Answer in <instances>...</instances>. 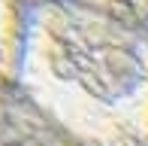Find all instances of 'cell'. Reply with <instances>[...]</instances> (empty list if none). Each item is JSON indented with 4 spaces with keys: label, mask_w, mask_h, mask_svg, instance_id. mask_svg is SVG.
Here are the masks:
<instances>
[{
    "label": "cell",
    "mask_w": 148,
    "mask_h": 146,
    "mask_svg": "<svg viewBox=\"0 0 148 146\" xmlns=\"http://www.w3.org/2000/svg\"><path fill=\"white\" fill-rule=\"evenodd\" d=\"M15 85L76 146H148V31L79 3L27 6Z\"/></svg>",
    "instance_id": "obj_1"
},
{
    "label": "cell",
    "mask_w": 148,
    "mask_h": 146,
    "mask_svg": "<svg viewBox=\"0 0 148 146\" xmlns=\"http://www.w3.org/2000/svg\"><path fill=\"white\" fill-rule=\"evenodd\" d=\"M0 146H76L24 97L18 85H0Z\"/></svg>",
    "instance_id": "obj_2"
},
{
    "label": "cell",
    "mask_w": 148,
    "mask_h": 146,
    "mask_svg": "<svg viewBox=\"0 0 148 146\" xmlns=\"http://www.w3.org/2000/svg\"><path fill=\"white\" fill-rule=\"evenodd\" d=\"M24 22H27L24 0H0V85H15L24 43Z\"/></svg>",
    "instance_id": "obj_3"
},
{
    "label": "cell",
    "mask_w": 148,
    "mask_h": 146,
    "mask_svg": "<svg viewBox=\"0 0 148 146\" xmlns=\"http://www.w3.org/2000/svg\"><path fill=\"white\" fill-rule=\"evenodd\" d=\"M24 3L27 6H36V3H79V6L103 9V12H112L118 18L139 22V24H142V15L148 12V0H24Z\"/></svg>",
    "instance_id": "obj_4"
}]
</instances>
